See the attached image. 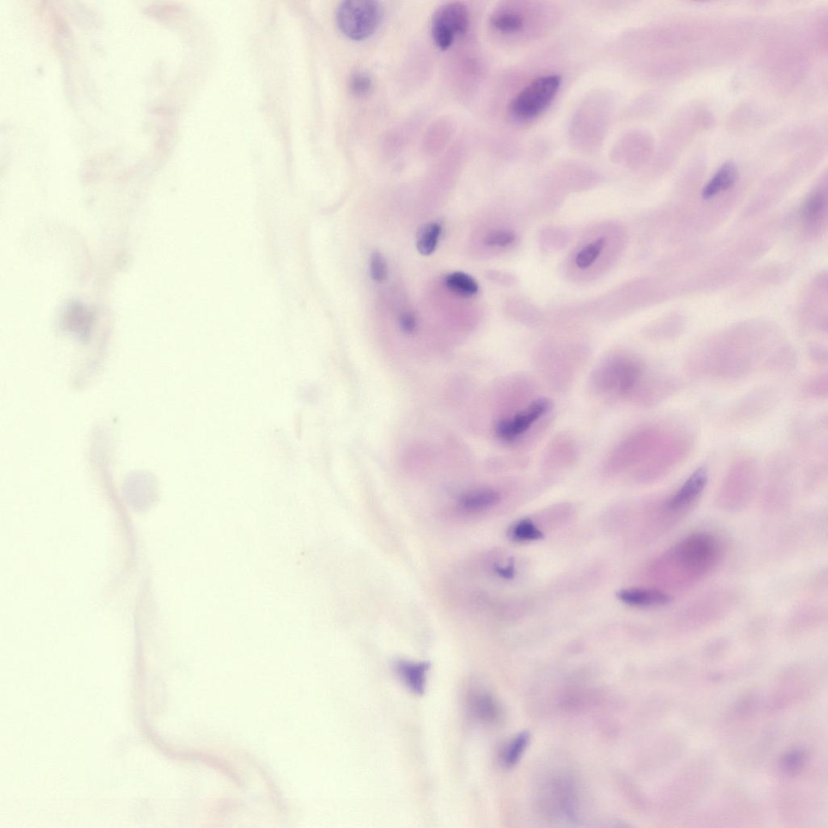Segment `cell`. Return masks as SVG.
Listing matches in <instances>:
<instances>
[{
  "label": "cell",
  "instance_id": "obj_13",
  "mask_svg": "<svg viewBox=\"0 0 828 828\" xmlns=\"http://www.w3.org/2000/svg\"><path fill=\"white\" fill-rule=\"evenodd\" d=\"M738 179V168L733 162H727L717 170L702 191L705 200L710 199L732 188Z\"/></svg>",
  "mask_w": 828,
  "mask_h": 828
},
{
  "label": "cell",
  "instance_id": "obj_18",
  "mask_svg": "<svg viewBox=\"0 0 828 828\" xmlns=\"http://www.w3.org/2000/svg\"><path fill=\"white\" fill-rule=\"evenodd\" d=\"M491 24L498 31L510 34L519 31L523 26L522 16L515 12L502 11L496 12L491 18Z\"/></svg>",
  "mask_w": 828,
  "mask_h": 828
},
{
  "label": "cell",
  "instance_id": "obj_29",
  "mask_svg": "<svg viewBox=\"0 0 828 828\" xmlns=\"http://www.w3.org/2000/svg\"><path fill=\"white\" fill-rule=\"evenodd\" d=\"M498 573L503 577L510 578L514 576L513 565L508 566L506 568L499 567L497 569Z\"/></svg>",
  "mask_w": 828,
  "mask_h": 828
},
{
  "label": "cell",
  "instance_id": "obj_21",
  "mask_svg": "<svg viewBox=\"0 0 828 828\" xmlns=\"http://www.w3.org/2000/svg\"><path fill=\"white\" fill-rule=\"evenodd\" d=\"M827 206V198L824 193L817 192L809 196L802 206V217L807 221H814L823 212Z\"/></svg>",
  "mask_w": 828,
  "mask_h": 828
},
{
  "label": "cell",
  "instance_id": "obj_20",
  "mask_svg": "<svg viewBox=\"0 0 828 828\" xmlns=\"http://www.w3.org/2000/svg\"><path fill=\"white\" fill-rule=\"evenodd\" d=\"M474 713L484 721H494L498 715V708L495 700L488 695L476 696L473 700Z\"/></svg>",
  "mask_w": 828,
  "mask_h": 828
},
{
  "label": "cell",
  "instance_id": "obj_19",
  "mask_svg": "<svg viewBox=\"0 0 828 828\" xmlns=\"http://www.w3.org/2000/svg\"><path fill=\"white\" fill-rule=\"evenodd\" d=\"M510 537L515 541L525 542L541 540L544 535L531 520H525L511 527Z\"/></svg>",
  "mask_w": 828,
  "mask_h": 828
},
{
  "label": "cell",
  "instance_id": "obj_10",
  "mask_svg": "<svg viewBox=\"0 0 828 828\" xmlns=\"http://www.w3.org/2000/svg\"><path fill=\"white\" fill-rule=\"evenodd\" d=\"M618 598L624 604L637 607H657L670 604L671 596L656 589H629L621 590Z\"/></svg>",
  "mask_w": 828,
  "mask_h": 828
},
{
  "label": "cell",
  "instance_id": "obj_14",
  "mask_svg": "<svg viewBox=\"0 0 828 828\" xmlns=\"http://www.w3.org/2000/svg\"><path fill=\"white\" fill-rule=\"evenodd\" d=\"M444 283L453 293L465 298L473 297L479 290L476 280L463 272L450 273L444 280Z\"/></svg>",
  "mask_w": 828,
  "mask_h": 828
},
{
  "label": "cell",
  "instance_id": "obj_8",
  "mask_svg": "<svg viewBox=\"0 0 828 828\" xmlns=\"http://www.w3.org/2000/svg\"><path fill=\"white\" fill-rule=\"evenodd\" d=\"M550 400L545 398L535 400L526 409L513 417L499 421L495 426L497 436L503 441H514L525 435L535 422L551 409Z\"/></svg>",
  "mask_w": 828,
  "mask_h": 828
},
{
  "label": "cell",
  "instance_id": "obj_24",
  "mask_svg": "<svg viewBox=\"0 0 828 828\" xmlns=\"http://www.w3.org/2000/svg\"><path fill=\"white\" fill-rule=\"evenodd\" d=\"M373 79L365 72H357L350 80V89L356 96L367 95L373 89Z\"/></svg>",
  "mask_w": 828,
  "mask_h": 828
},
{
  "label": "cell",
  "instance_id": "obj_9",
  "mask_svg": "<svg viewBox=\"0 0 828 828\" xmlns=\"http://www.w3.org/2000/svg\"><path fill=\"white\" fill-rule=\"evenodd\" d=\"M708 480L707 468H697L665 503L667 513L677 518L687 513L702 496Z\"/></svg>",
  "mask_w": 828,
  "mask_h": 828
},
{
  "label": "cell",
  "instance_id": "obj_12",
  "mask_svg": "<svg viewBox=\"0 0 828 828\" xmlns=\"http://www.w3.org/2000/svg\"><path fill=\"white\" fill-rule=\"evenodd\" d=\"M500 498V495L495 490H474L460 497L459 508L466 513H477L495 507Z\"/></svg>",
  "mask_w": 828,
  "mask_h": 828
},
{
  "label": "cell",
  "instance_id": "obj_5",
  "mask_svg": "<svg viewBox=\"0 0 828 828\" xmlns=\"http://www.w3.org/2000/svg\"><path fill=\"white\" fill-rule=\"evenodd\" d=\"M470 24V15L467 6L460 2L443 4L432 18V39L440 50L447 51L458 36L466 34Z\"/></svg>",
  "mask_w": 828,
  "mask_h": 828
},
{
  "label": "cell",
  "instance_id": "obj_11",
  "mask_svg": "<svg viewBox=\"0 0 828 828\" xmlns=\"http://www.w3.org/2000/svg\"><path fill=\"white\" fill-rule=\"evenodd\" d=\"M429 662H413L400 660L397 662V671L408 687L417 694H423L425 687L426 674Z\"/></svg>",
  "mask_w": 828,
  "mask_h": 828
},
{
  "label": "cell",
  "instance_id": "obj_4",
  "mask_svg": "<svg viewBox=\"0 0 828 828\" xmlns=\"http://www.w3.org/2000/svg\"><path fill=\"white\" fill-rule=\"evenodd\" d=\"M562 79L557 75L540 76L518 94L510 104V112L517 119L537 118L555 99Z\"/></svg>",
  "mask_w": 828,
  "mask_h": 828
},
{
  "label": "cell",
  "instance_id": "obj_16",
  "mask_svg": "<svg viewBox=\"0 0 828 828\" xmlns=\"http://www.w3.org/2000/svg\"><path fill=\"white\" fill-rule=\"evenodd\" d=\"M801 393L811 399H825L828 393L827 373H819L808 377L802 383Z\"/></svg>",
  "mask_w": 828,
  "mask_h": 828
},
{
  "label": "cell",
  "instance_id": "obj_27",
  "mask_svg": "<svg viewBox=\"0 0 828 828\" xmlns=\"http://www.w3.org/2000/svg\"><path fill=\"white\" fill-rule=\"evenodd\" d=\"M809 356L811 360L818 365L827 364V351L826 349L822 348V346L814 345L809 350Z\"/></svg>",
  "mask_w": 828,
  "mask_h": 828
},
{
  "label": "cell",
  "instance_id": "obj_25",
  "mask_svg": "<svg viewBox=\"0 0 828 828\" xmlns=\"http://www.w3.org/2000/svg\"><path fill=\"white\" fill-rule=\"evenodd\" d=\"M515 236L508 231H494L486 236L485 243L490 246L506 247L515 241Z\"/></svg>",
  "mask_w": 828,
  "mask_h": 828
},
{
  "label": "cell",
  "instance_id": "obj_17",
  "mask_svg": "<svg viewBox=\"0 0 828 828\" xmlns=\"http://www.w3.org/2000/svg\"><path fill=\"white\" fill-rule=\"evenodd\" d=\"M529 740L530 735L527 732H522L515 736L504 749L502 756L503 764L507 767H513L519 762L527 747Z\"/></svg>",
  "mask_w": 828,
  "mask_h": 828
},
{
  "label": "cell",
  "instance_id": "obj_7",
  "mask_svg": "<svg viewBox=\"0 0 828 828\" xmlns=\"http://www.w3.org/2000/svg\"><path fill=\"white\" fill-rule=\"evenodd\" d=\"M599 385L607 392L629 394L645 381V368L635 359H612L600 370Z\"/></svg>",
  "mask_w": 828,
  "mask_h": 828
},
{
  "label": "cell",
  "instance_id": "obj_6",
  "mask_svg": "<svg viewBox=\"0 0 828 828\" xmlns=\"http://www.w3.org/2000/svg\"><path fill=\"white\" fill-rule=\"evenodd\" d=\"M779 400L780 393L775 387L763 385L754 388L730 409L727 422L734 425L756 422L774 410Z\"/></svg>",
  "mask_w": 828,
  "mask_h": 828
},
{
  "label": "cell",
  "instance_id": "obj_28",
  "mask_svg": "<svg viewBox=\"0 0 828 828\" xmlns=\"http://www.w3.org/2000/svg\"><path fill=\"white\" fill-rule=\"evenodd\" d=\"M802 754L799 752L791 753L787 758H785L784 764L787 766L789 770H794L797 769V765L801 764L802 759Z\"/></svg>",
  "mask_w": 828,
  "mask_h": 828
},
{
  "label": "cell",
  "instance_id": "obj_26",
  "mask_svg": "<svg viewBox=\"0 0 828 828\" xmlns=\"http://www.w3.org/2000/svg\"><path fill=\"white\" fill-rule=\"evenodd\" d=\"M400 326L401 330L405 333H413L417 328V320L415 315L411 313H405L400 315Z\"/></svg>",
  "mask_w": 828,
  "mask_h": 828
},
{
  "label": "cell",
  "instance_id": "obj_1",
  "mask_svg": "<svg viewBox=\"0 0 828 828\" xmlns=\"http://www.w3.org/2000/svg\"><path fill=\"white\" fill-rule=\"evenodd\" d=\"M722 542L708 532L693 533L675 545L667 554L677 576V587H691L720 564Z\"/></svg>",
  "mask_w": 828,
  "mask_h": 828
},
{
  "label": "cell",
  "instance_id": "obj_23",
  "mask_svg": "<svg viewBox=\"0 0 828 828\" xmlns=\"http://www.w3.org/2000/svg\"><path fill=\"white\" fill-rule=\"evenodd\" d=\"M370 276L375 282L382 283L388 276V266L385 257L378 251L371 254L370 261Z\"/></svg>",
  "mask_w": 828,
  "mask_h": 828
},
{
  "label": "cell",
  "instance_id": "obj_22",
  "mask_svg": "<svg viewBox=\"0 0 828 828\" xmlns=\"http://www.w3.org/2000/svg\"><path fill=\"white\" fill-rule=\"evenodd\" d=\"M605 241L604 238H600L593 243H589L585 248L577 253L575 258V263L580 269H587V268L592 266L596 260L599 258L602 248H604Z\"/></svg>",
  "mask_w": 828,
  "mask_h": 828
},
{
  "label": "cell",
  "instance_id": "obj_3",
  "mask_svg": "<svg viewBox=\"0 0 828 828\" xmlns=\"http://www.w3.org/2000/svg\"><path fill=\"white\" fill-rule=\"evenodd\" d=\"M381 18L380 4L370 0H346L338 5L336 11L340 31L354 41L370 38L379 27Z\"/></svg>",
  "mask_w": 828,
  "mask_h": 828
},
{
  "label": "cell",
  "instance_id": "obj_15",
  "mask_svg": "<svg viewBox=\"0 0 828 828\" xmlns=\"http://www.w3.org/2000/svg\"><path fill=\"white\" fill-rule=\"evenodd\" d=\"M442 229L440 223L432 222L425 224L421 230H419L417 237V248L420 253L423 256H429L435 252L440 238Z\"/></svg>",
  "mask_w": 828,
  "mask_h": 828
},
{
  "label": "cell",
  "instance_id": "obj_2",
  "mask_svg": "<svg viewBox=\"0 0 828 828\" xmlns=\"http://www.w3.org/2000/svg\"><path fill=\"white\" fill-rule=\"evenodd\" d=\"M760 467L752 456L736 459L724 476L717 495L721 506L729 510L744 507L751 500L759 483Z\"/></svg>",
  "mask_w": 828,
  "mask_h": 828
}]
</instances>
